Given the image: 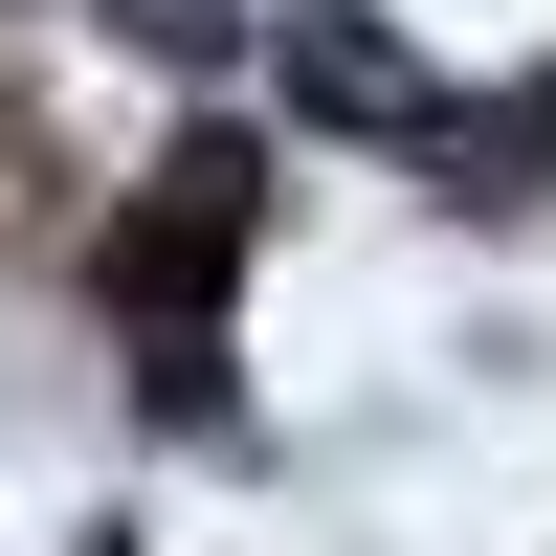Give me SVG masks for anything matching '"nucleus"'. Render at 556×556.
Listing matches in <instances>:
<instances>
[{"instance_id":"1","label":"nucleus","mask_w":556,"mask_h":556,"mask_svg":"<svg viewBox=\"0 0 556 556\" xmlns=\"http://www.w3.org/2000/svg\"><path fill=\"white\" fill-rule=\"evenodd\" d=\"M245 223H267V156H245V134H178L156 201L112 223V312H156V334L201 356V312H223V267H245Z\"/></svg>"},{"instance_id":"2","label":"nucleus","mask_w":556,"mask_h":556,"mask_svg":"<svg viewBox=\"0 0 556 556\" xmlns=\"http://www.w3.org/2000/svg\"><path fill=\"white\" fill-rule=\"evenodd\" d=\"M267 67H290V112H312V134H445L424 45H401V23H356V0H290V23H267Z\"/></svg>"},{"instance_id":"3","label":"nucleus","mask_w":556,"mask_h":556,"mask_svg":"<svg viewBox=\"0 0 556 556\" xmlns=\"http://www.w3.org/2000/svg\"><path fill=\"white\" fill-rule=\"evenodd\" d=\"M134 45L156 67H223V0H134Z\"/></svg>"}]
</instances>
